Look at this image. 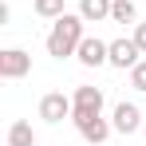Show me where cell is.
I'll use <instances>...</instances> for the list:
<instances>
[{"label": "cell", "mask_w": 146, "mask_h": 146, "mask_svg": "<svg viewBox=\"0 0 146 146\" xmlns=\"http://www.w3.org/2000/svg\"><path fill=\"white\" fill-rule=\"evenodd\" d=\"M130 87H134V91H142V95H146V59H138V63L130 67Z\"/></svg>", "instance_id": "4fadbf2b"}, {"label": "cell", "mask_w": 146, "mask_h": 146, "mask_svg": "<svg viewBox=\"0 0 146 146\" xmlns=\"http://www.w3.org/2000/svg\"><path fill=\"white\" fill-rule=\"evenodd\" d=\"M111 126H115V134H134L146 126V115L138 111V103H119L111 111Z\"/></svg>", "instance_id": "277c9868"}, {"label": "cell", "mask_w": 146, "mask_h": 146, "mask_svg": "<svg viewBox=\"0 0 146 146\" xmlns=\"http://www.w3.org/2000/svg\"><path fill=\"white\" fill-rule=\"evenodd\" d=\"M130 40H134V44L142 48V55H146V20H138V24H134V36H130Z\"/></svg>", "instance_id": "5bb4252c"}, {"label": "cell", "mask_w": 146, "mask_h": 146, "mask_svg": "<svg viewBox=\"0 0 146 146\" xmlns=\"http://www.w3.org/2000/svg\"><path fill=\"white\" fill-rule=\"evenodd\" d=\"M75 111H71V119H87V115H103V87H91V83H83V87H75Z\"/></svg>", "instance_id": "7a4b0ae2"}, {"label": "cell", "mask_w": 146, "mask_h": 146, "mask_svg": "<svg viewBox=\"0 0 146 146\" xmlns=\"http://www.w3.org/2000/svg\"><path fill=\"white\" fill-rule=\"evenodd\" d=\"M8 146H36V130H32V122L16 119L8 126Z\"/></svg>", "instance_id": "30bf717a"}, {"label": "cell", "mask_w": 146, "mask_h": 146, "mask_svg": "<svg viewBox=\"0 0 146 146\" xmlns=\"http://www.w3.org/2000/svg\"><path fill=\"white\" fill-rule=\"evenodd\" d=\"M32 71V55L24 48H4L0 51V79H24Z\"/></svg>", "instance_id": "5b68a950"}, {"label": "cell", "mask_w": 146, "mask_h": 146, "mask_svg": "<svg viewBox=\"0 0 146 146\" xmlns=\"http://www.w3.org/2000/svg\"><path fill=\"white\" fill-rule=\"evenodd\" d=\"M75 59H79L83 67H103V63L111 59V44L99 40V36H83V44H79V51H75Z\"/></svg>", "instance_id": "8992f818"}, {"label": "cell", "mask_w": 146, "mask_h": 146, "mask_svg": "<svg viewBox=\"0 0 146 146\" xmlns=\"http://www.w3.org/2000/svg\"><path fill=\"white\" fill-rule=\"evenodd\" d=\"M142 134H146V126H142Z\"/></svg>", "instance_id": "9a60e30c"}, {"label": "cell", "mask_w": 146, "mask_h": 146, "mask_svg": "<svg viewBox=\"0 0 146 146\" xmlns=\"http://www.w3.org/2000/svg\"><path fill=\"white\" fill-rule=\"evenodd\" d=\"M71 122H75V130L83 134V142H91V146H103L111 138V130H115L103 115H87V119H71Z\"/></svg>", "instance_id": "52a82bcc"}, {"label": "cell", "mask_w": 146, "mask_h": 146, "mask_svg": "<svg viewBox=\"0 0 146 146\" xmlns=\"http://www.w3.org/2000/svg\"><path fill=\"white\" fill-rule=\"evenodd\" d=\"M111 24H138L134 0H115V4H111Z\"/></svg>", "instance_id": "8fae6325"}, {"label": "cell", "mask_w": 146, "mask_h": 146, "mask_svg": "<svg viewBox=\"0 0 146 146\" xmlns=\"http://www.w3.org/2000/svg\"><path fill=\"white\" fill-rule=\"evenodd\" d=\"M71 111H75V103L71 95H63V91H48V95L40 99V119L44 122H63V119H71Z\"/></svg>", "instance_id": "3957f363"}, {"label": "cell", "mask_w": 146, "mask_h": 146, "mask_svg": "<svg viewBox=\"0 0 146 146\" xmlns=\"http://www.w3.org/2000/svg\"><path fill=\"white\" fill-rule=\"evenodd\" d=\"M138 59H142V48H138L134 40H126V36H122V40H111V59H107L111 67H119V71H130Z\"/></svg>", "instance_id": "ba28073f"}, {"label": "cell", "mask_w": 146, "mask_h": 146, "mask_svg": "<svg viewBox=\"0 0 146 146\" xmlns=\"http://www.w3.org/2000/svg\"><path fill=\"white\" fill-rule=\"evenodd\" d=\"M32 8H36V16H44V20H59V16L67 12L63 0H32Z\"/></svg>", "instance_id": "7c38bea8"}, {"label": "cell", "mask_w": 146, "mask_h": 146, "mask_svg": "<svg viewBox=\"0 0 146 146\" xmlns=\"http://www.w3.org/2000/svg\"><path fill=\"white\" fill-rule=\"evenodd\" d=\"M111 4L115 0H79V16L87 24H103V20H111Z\"/></svg>", "instance_id": "9c48e42d"}, {"label": "cell", "mask_w": 146, "mask_h": 146, "mask_svg": "<svg viewBox=\"0 0 146 146\" xmlns=\"http://www.w3.org/2000/svg\"><path fill=\"white\" fill-rule=\"evenodd\" d=\"M83 16L79 12H63L59 20H51V32L48 40H44V48H48V55H55V59H67V55H75L79 51V44H83Z\"/></svg>", "instance_id": "6da1fadb"}]
</instances>
